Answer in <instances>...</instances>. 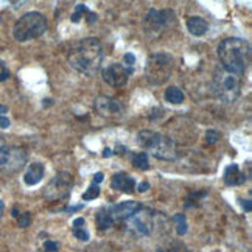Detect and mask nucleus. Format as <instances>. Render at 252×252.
Segmentation results:
<instances>
[{
    "label": "nucleus",
    "instance_id": "1",
    "mask_svg": "<svg viewBox=\"0 0 252 252\" xmlns=\"http://www.w3.org/2000/svg\"><path fill=\"white\" fill-rule=\"evenodd\" d=\"M72 69L86 76H94L101 69L103 63V45L96 37H86L70 48L67 56Z\"/></svg>",
    "mask_w": 252,
    "mask_h": 252
},
{
    "label": "nucleus",
    "instance_id": "35",
    "mask_svg": "<svg viewBox=\"0 0 252 252\" xmlns=\"http://www.w3.org/2000/svg\"><path fill=\"white\" fill-rule=\"evenodd\" d=\"M103 179H104V178H103V173H96L95 176H94V182H95V184H100Z\"/></svg>",
    "mask_w": 252,
    "mask_h": 252
},
{
    "label": "nucleus",
    "instance_id": "17",
    "mask_svg": "<svg viewBox=\"0 0 252 252\" xmlns=\"http://www.w3.org/2000/svg\"><path fill=\"white\" fill-rule=\"evenodd\" d=\"M187 28L193 36H204L209 30V24L202 17L193 16L187 19Z\"/></svg>",
    "mask_w": 252,
    "mask_h": 252
},
{
    "label": "nucleus",
    "instance_id": "2",
    "mask_svg": "<svg viewBox=\"0 0 252 252\" xmlns=\"http://www.w3.org/2000/svg\"><path fill=\"white\" fill-rule=\"evenodd\" d=\"M217 53L222 69L235 75H243L251 64V47L240 37H227L221 41Z\"/></svg>",
    "mask_w": 252,
    "mask_h": 252
},
{
    "label": "nucleus",
    "instance_id": "28",
    "mask_svg": "<svg viewBox=\"0 0 252 252\" xmlns=\"http://www.w3.org/2000/svg\"><path fill=\"white\" fill-rule=\"evenodd\" d=\"M30 221H32L30 212H25V213H22V215L17 217V224H19V227H28V226H30Z\"/></svg>",
    "mask_w": 252,
    "mask_h": 252
},
{
    "label": "nucleus",
    "instance_id": "39",
    "mask_svg": "<svg viewBox=\"0 0 252 252\" xmlns=\"http://www.w3.org/2000/svg\"><path fill=\"white\" fill-rule=\"evenodd\" d=\"M2 147H3V139L0 137V148H2Z\"/></svg>",
    "mask_w": 252,
    "mask_h": 252
},
{
    "label": "nucleus",
    "instance_id": "23",
    "mask_svg": "<svg viewBox=\"0 0 252 252\" xmlns=\"http://www.w3.org/2000/svg\"><path fill=\"white\" fill-rule=\"evenodd\" d=\"M158 252H189L186 245H182L181 241H171L165 248H159Z\"/></svg>",
    "mask_w": 252,
    "mask_h": 252
},
{
    "label": "nucleus",
    "instance_id": "32",
    "mask_svg": "<svg viewBox=\"0 0 252 252\" xmlns=\"http://www.w3.org/2000/svg\"><path fill=\"white\" fill-rule=\"evenodd\" d=\"M27 3H30V0H11V5L14 8H22L25 6Z\"/></svg>",
    "mask_w": 252,
    "mask_h": 252
},
{
    "label": "nucleus",
    "instance_id": "38",
    "mask_svg": "<svg viewBox=\"0 0 252 252\" xmlns=\"http://www.w3.org/2000/svg\"><path fill=\"white\" fill-rule=\"evenodd\" d=\"M19 215H21V213H19V212H17V209L14 207V209H13V217H14V218H17Z\"/></svg>",
    "mask_w": 252,
    "mask_h": 252
},
{
    "label": "nucleus",
    "instance_id": "24",
    "mask_svg": "<svg viewBox=\"0 0 252 252\" xmlns=\"http://www.w3.org/2000/svg\"><path fill=\"white\" fill-rule=\"evenodd\" d=\"M174 221L178 222V226H176V232H178V235H184L187 232V221H186V217L182 215V213H176L174 215Z\"/></svg>",
    "mask_w": 252,
    "mask_h": 252
},
{
    "label": "nucleus",
    "instance_id": "34",
    "mask_svg": "<svg viewBox=\"0 0 252 252\" xmlns=\"http://www.w3.org/2000/svg\"><path fill=\"white\" fill-rule=\"evenodd\" d=\"M148 189H150V184H148V182H142V184H139V187H137V190H139L140 193L147 191Z\"/></svg>",
    "mask_w": 252,
    "mask_h": 252
},
{
    "label": "nucleus",
    "instance_id": "5",
    "mask_svg": "<svg viewBox=\"0 0 252 252\" xmlns=\"http://www.w3.org/2000/svg\"><path fill=\"white\" fill-rule=\"evenodd\" d=\"M47 30V19L39 11H30L24 14L14 24L13 36L17 42H27L39 37Z\"/></svg>",
    "mask_w": 252,
    "mask_h": 252
},
{
    "label": "nucleus",
    "instance_id": "10",
    "mask_svg": "<svg viewBox=\"0 0 252 252\" xmlns=\"http://www.w3.org/2000/svg\"><path fill=\"white\" fill-rule=\"evenodd\" d=\"M103 81L108 83L112 87H123L129 80V73L125 70V67L122 64L114 63L108 65L106 69L101 70Z\"/></svg>",
    "mask_w": 252,
    "mask_h": 252
},
{
    "label": "nucleus",
    "instance_id": "7",
    "mask_svg": "<svg viewBox=\"0 0 252 252\" xmlns=\"http://www.w3.org/2000/svg\"><path fill=\"white\" fill-rule=\"evenodd\" d=\"M27 153L19 147H2L0 148V171L13 174L21 171L27 163Z\"/></svg>",
    "mask_w": 252,
    "mask_h": 252
},
{
    "label": "nucleus",
    "instance_id": "30",
    "mask_svg": "<svg viewBox=\"0 0 252 252\" xmlns=\"http://www.w3.org/2000/svg\"><path fill=\"white\" fill-rule=\"evenodd\" d=\"M44 251L45 252H58L60 251V246H58V243H55V241L47 240L44 243Z\"/></svg>",
    "mask_w": 252,
    "mask_h": 252
},
{
    "label": "nucleus",
    "instance_id": "19",
    "mask_svg": "<svg viewBox=\"0 0 252 252\" xmlns=\"http://www.w3.org/2000/svg\"><path fill=\"white\" fill-rule=\"evenodd\" d=\"M72 234L75 238H78L80 241H87L89 240V232L86 229V221L84 218H76L72 222Z\"/></svg>",
    "mask_w": 252,
    "mask_h": 252
},
{
    "label": "nucleus",
    "instance_id": "18",
    "mask_svg": "<svg viewBox=\"0 0 252 252\" xmlns=\"http://www.w3.org/2000/svg\"><path fill=\"white\" fill-rule=\"evenodd\" d=\"M95 220H96V226H98L100 230H108V229H111L114 226V222H115L114 218H112V215H111V210L108 207L100 209L98 213H96Z\"/></svg>",
    "mask_w": 252,
    "mask_h": 252
},
{
    "label": "nucleus",
    "instance_id": "27",
    "mask_svg": "<svg viewBox=\"0 0 252 252\" xmlns=\"http://www.w3.org/2000/svg\"><path fill=\"white\" fill-rule=\"evenodd\" d=\"M6 114H8V108L5 104H0V128L2 129L9 128V119L6 117Z\"/></svg>",
    "mask_w": 252,
    "mask_h": 252
},
{
    "label": "nucleus",
    "instance_id": "9",
    "mask_svg": "<svg viewBox=\"0 0 252 252\" xmlns=\"http://www.w3.org/2000/svg\"><path fill=\"white\" fill-rule=\"evenodd\" d=\"M174 22V13L171 9H150V13L145 17V30L159 33L165 27H170V24Z\"/></svg>",
    "mask_w": 252,
    "mask_h": 252
},
{
    "label": "nucleus",
    "instance_id": "8",
    "mask_svg": "<svg viewBox=\"0 0 252 252\" xmlns=\"http://www.w3.org/2000/svg\"><path fill=\"white\" fill-rule=\"evenodd\" d=\"M72 174L69 173H58L56 176L48 182V186L45 187L44 195L50 201H60L64 199L70 195L72 191Z\"/></svg>",
    "mask_w": 252,
    "mask_h": 252
},
{
    "label": "nucleus",
    "instance_id": "33",
    "mask_svg": "<svg viewBox=\"0 0 252 252\" xmlns=\"http://www.w3.org/2000/svg\"><path fill=\"white\" fill-rule=\"evenodd\" d=\"M241 206H243V209H245L246 212H251V210H252V204H251V201H249V199H243V201H241Z\"/></svg>",
    "mask_w": 252,
    "mask_h": 252
},
{
    "label": "nucleus",
    "instance_id": "11",
    "mask_svg": "<svg viewBox=\"0 0 252 252\" xmlns=\"http://www.w3.org/2000/svg\"><path fill=\"white\" fill-rule=\"evenodd\" d=\"M95 111L98 112L101 117H119V115L123 114L125 109L119 100L101 95L95 100Z\"/></svg>",
    "mask_w": 252,
    "mask_h": 252
},
{
    "label": "nucleus",
    "instance_id": "22",
    "mask_svg": "<svg viewBox=\"0 0 252 252\" xmlns=\"http://www.w3.org/2000/svg\"><path fill=\"white\" fill-rule=\"evenodd\" d=\"M132 165L139 170H148L150 168V160H148V154L145 151H140L132 156Z\"/></svg>",
    "mask_w": 252,
    "mask_h": 252
},
{
    "label": "nucleus",
    "instance_id": "25",
    "mask_svg": "<svg viewBox=\"0 0 252 252\" xmlns=\"http://www.w3.org/2000/svg\"><path fill=\"white\" fill-rule=\"evenodd\" d=\"M100 195V187H98V184H92V186L87 189V191L83 195V199L84 201H92V199H95L96 196Z\"/></svg>",
    "mask_w": 252,
    "mask_h": 252
},
{
    "label": "nucleus",
    "instance_id": "3",
    "mask_svg": "<svg viewBox=\"0 0 252 252\" xmlns=\"http://www.w3.org/2000/svg\"><path fill=\"white\" fill-rule=\"evenodd\" d=\"M212 91L222 103H234L241 92L240 75L227 72L222 67H217L212 78Z\"/></svg>",
    "mask_w": 252,
    "mask_h": 252
},
{
    "label": "nucleus",
    "instance_id": "20",
    "mask_svg": "<svg viewBox=\"0 0 252 252\" xmlns=\"http://www.w3.org/2000/svg\"><path fill=\"white\" fill-rule=\"evenodd\" d=\"M184 98H186V96H184V92L176 86H171L165 91V100L171 104H181L184 101Z\"/></svg>",
    "mask_w": 252,
    "mask_h": 252
},
{
    "label": "nucleus",
    "instance_id": "36",
    "mask_svg": "<svg viewBox=\"0 0 252 252\" xmlns=\"http://www.w3.org/2000/svg\"><path fill=\"white\" fill-rule=\"evenodd\" d=\"M111 154H112V153H111V150H109V148H106V150H104V153H103V156H104V158H108V156H111Z\"/></svg>",
    "mask_w": 252,
    "mask_h": 252
},
{
    "label": "nucleus",
    "instance_id": "16",
    "mask_svg": "<svg viewBox=\"0 0 252 252\" xmlns=\"http://www.w3.org/2000/svg\"><path fill=\"white\" fill-rule=\"evenodd\" d=\"M246 181L245 173H241L237 163H232L224 171V182L227 186H240Z\"/></svg>",
    "mask_w": 252,
    "mask_h": 252
},
{
    "label": "nucleus",
    "instance_id": "21",
    "mask_svg": "<svg viewBox=\"0 0 252 252\" xmlns=\"http://www.w3.org/2000/svg\"><path fill=\"white\" fill-rule=\"evenodd\" d=\"M83 16L87 17V22H89V24H92L94 21H96V16H95L92 11H89V9H87V6L78 5V6L75 8V13H73V16H72V22H78Z\"/></svg>",
    "mask_w": 252,
    "mask_h": 252
},
{
    "label": "nucleus",
    "instance_id": "6",
    "mask_svg": "<svg viewBox=\"0 0 252 252\" xmlns=\"http://www.w3.org/2000/svg\"><path fill=\"white\" fill-rule=\"evenodd\" d=\"M173 70V58L167 53H154L151 55L147 64V78L151 84H162L168 80Z\"/></svg>",
    "mask_w": 252,
    "mask_h": 252
},
{
    "label": "nucleus",
    "instance_id": "12",
    "mask_svg": "<svg viewBox=\"0 0 252 252\" xmlns=\"http://www.w3.org/2000/svg\"><path fill=\"white\" fill-rule=\"evenodd\" d=\"M142 209H143V206L139 201H123V202H120V204H114L112 207H109L114 221L129 220L131 217H134L135 213Z\"/></svg>",
    "mask_w": 252,
    "mask_h": 252
},
{
    "label": "nucleus",
    "instance_id": "37",
    "mask_svg": "<svg viewBox=\"0 0 252 252\" xmlns=\"http://www.w3.org/2000/svg\"><path fill=\"white\" fill-rule=\"evenodd\" d=\"M3 207H5V204H3V201L0 199V217H2V213H3Z\"/></svg>",
    "mask_w": 252,
    "mask_h": 252
},
{
    "label": "nucleus",
    "instance_id": "13",
    "mask_svg": "<svg viewBox=\"0 0 252 252\" xmlns=\"http://www.w3.org/2000/svg\"><path fill=\"white\" fill-rule=\"evenodd\" d=\"M134 229L142 235H150L154 227V220L150 212H137L134 217H131Z\"/></svg>",
    "mask_w": 252,
    "mask_h": 252
},
{
    "label": "nucleus",
    "instance_id": "4",
    "mask_svg": "<svg viewBox=\"0 0 252 252\" xmlns=\"http://www.w3.org/2000/svg\"><path fill=\"white\" fill-rule=\"evenodd\" d=\"M137 143L140 145V148L148 150L154 158L160 160H174L178 156L174 142L159 132L140 131L137 135Z\"/></svg>",
    "mask_w": 252,
    "mask_h": 252
},
{
    "label": "nucleus",
    "instance_id": "31",
    "mask_svg": "<svg viewBox=\"0 0 252 252\" xmlns=\"http://www.w3.org/2000/svg\"><path fill=\"white\" fill-rule=\"evenodd\" d=\"M9 78V70H8V67L5 65L3 61H0V81H5Z\"/></svg>",
    "mask_w": 252,
    "mask_h": 252
},
{
    "label": "nucleus",
    "instance_id": "14",
    "mask_svg": "<svg viewBox=\"0 0 252 252\" xmlns=\"http://www.w3.org/2000/svg\"><path fill=\"white\" fill-rule=\"evenodd\" d=\"M111 187L114 190H119L123 193H132L135 189V181L132 176H129L128 173H117L112 176Z\"/></svg>",
    "mask_w": 252,
    "mask_h": 252
},
{
    "label": "nucleus",
    "instance_id": "26",
    "mask_svg": "<svg viewBox=\"0 0 252 252\" xmlns=\"http://www.w3.org/2000/svg\"><path fill=\"white\" fill-rule=\"evenodd\" d=\"M134 64H135V56L132 53H126L123 56V63H122V65L125 67V70L128 73H131L134 70Z\"/></svg>",
    "mask_w": 252,
    "mask_h": 252
},
{
    "label": "nucleus",
    "instance_id": "29",
    "mask_svg": "<svg viewBox=\"0 0 252 252\" xmlns=\"http://www.w3.org/2000/svg\"><path fill=\"white\" fill-rule=\"evenodd\" d=\"M218 139H220V134L217 132V131H207L206 132V142L209 143V145H215L217 142H218Z\"/></svg>",
    "mask_w": 252,
    "mask_h": 252
},
{
    "label": "nucleus",
    "instance_id": "15",
    "mask_svg": "<svg viewBox=\"0 0 252 252\" xmlns=\"http://www.w3.org/2000/svg\"><path fill=\"white\" fill-rule=\"evenodd\" d=\"M44 173H45V167L42 165V163L34 162L28 167L25 176H24V181H25L27 186H36V184H39L42 181Z\"/></svg>",
    "mask_w": 252,
    "mask_h": 252
}]
</instances>
